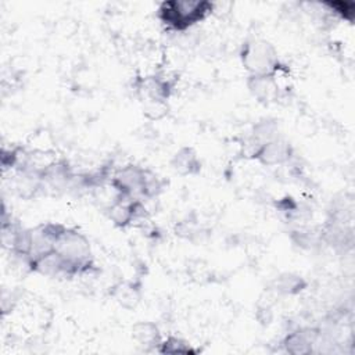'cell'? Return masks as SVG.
<instances>
[{
  "label": "cell",
  "instance_id": "30bf717a",
  "mask_svg": "<svg viewBox=\"0 0 355 355\" xmlns=\"http://www.w3.org/2000/svg\"><path fill=\"white\" fill-rule=\"evenodd\" d=\"M305 287L306 280L301 275L284 272L272 280L269 290L277 295H295L305 290Z\"/></svg>",
  "mask_w": 355,
  "mask_h": 355
},
{
  "label": "cell",
  "instance_id": "7a4b0ae2",
  "mask_svg": "<svg viewBox=\"0 0 355 355\" xmlns=\"http://www.w3.org/2000/svg\"><path fill=\"white\" fill-rule=\"evenodd\" d=\"M240 60L248 75L277 76L283 68L276 47L263 39H250L243 43Z\"/></svg>",
  "mask_w": 355,
  "mask_h": 355
},
{
  "label": "cell",
  "instance_id": "6da1fadb",
  "mask_svg": "<svg viewBox=\"0 0 355 355\" xmlns=\"http://www.w3.org/2000/svg\"><path fill=\"white\" fill-rule=\"evenodd\" d=\"M215 4L204 0H169L157 8V18L169 32H186L207 19Z\"/></svg>",
  "mask_w": 355,
  "mask_h": 355
},
{
  "label": "cell",
  "instance_id": "8fae6325",
  "mask_svg": "<svg viewBox=\"0 0 355 355\" xmlns=\"http://www.w3.org/2000/svg\"><path fill=\"white\" fill-rule=\"evenodd\" d=\"M111 295L121 306L126 309H132L140 301V288L135 283L121 282L112 287Z\"/></svg>",
  "mask_w": 355,
  "mask_h": 355
},
{
  "label": "cell",
  "instance_id": "8992f818",
  "mask_svg": "<svg viewBox=\"0 0 355 355\" xmlns=\"http://www.w3.org/2000/svg\"><path fill=\"white\" fill-rule=\"evenodd\" d=\"M318 331L311 327H302L294 331H290L284 340L283 347L288 354H309L312 352V347L316 344Z\"/></svg>",
  "mask_w": 355,
  "mask_h": 355
},
{
  "label": "cell",
  "instance_id": "4fadbf2b",
  "mask_svg": "<svg viewBox=\"0 0 355 355\" xmlns=\"http://www.w3.org/2000/svg\"><path fill=\"white\" fill-rule=\"evenodd\" d=\"M162 190H164V182L159 179V176L155 172L146 168L141 197L147 198V200H153V198L158 197L162 193Z\"/></svg>",
  "mask_w": 355,
  "mask_h": 355
},
{
  "label": "cell",
  "instance_id": "7c38bea8",
  "mask_svg": "<svg viewBox=\"0 0 355 355\" xmlns=\"http://www.w3.org/2000/svg\"><path fill=\"white\" fill-rule=\"evenodd\" d=\"M157 352L159 354H193L196 349L191 348V345L176 336H169L166 340H162L159 347L157 348Z\"/></svg>",
  "mask_w": 355,
  "mask_h": 355
},
{
  "label": "cell",
  "instance_id": "3957f363",
  "mask_svg": "<svg viewBox=\"0 0 355 355\" xmlns=\"http://www.w3.org/2000/svg\"><path fill=\"white\" fill-rule=\"evenodd\" d=\"M144 176L146 168L139 166L136 164H126L114 171L110 179V184L118 196L129 198H141Z\"/></svg>",
  "mask_w": 355,
  "mask_h": 355
},
{
  "label": "cell",
  "instance_id": "9c48e42d",
  "mask_svg": "<svg viewBox=\"0 0 355 355\" xmlns=\"http://www.w3.org/2000/svg\"><path fill=\"white\" fill-rule=\"evenodd\" d=\"M132 337L144 351H157L162 341L159 329L153 322H137L133 324Z\"/></svg>",
  "mask_w": 355,
  "mask_h": 355
},
{
  "label": "cell",
  "instance_id": "5b68a950",
  "mask_svg": "<svg viewBox=\"0 0 355 355\" xmlns=\"http://www.w3.org/2000/svg\"><path fill=\"white\" fill-rule=\"evenodd\" d=\"M291 157H293L291 144L280 136L277 139L263 143L258 148L254 159L263 166H277V165L287 164L291 159Z\"/></svg>",
  "mask_w": 355,
  "mask_h": 355
},
{
  "label": "cell",
  "instance_id": "277c9868",
  "mask_svg": "<svg viewBox=\"0 0 355 355\" xmlns=\"http://www.w3.org/2000/svg\"><path fill=\"white\" fill-rule=\"evenodd\" d=\"M175 89V80L164 75L144 76L137 83V93L144 103H166Z\"/></svg>",
  "mask_w": 355,
  "mask_h": 355
},
{
  "label": "cell",
  "instance_id": "5bb4252c",
  "mask_svg": "<svg viewBox=\"0 0 355 355\" xmlns=\"http://www.w3.org/2000/svg\"><path fill=\"white\" fill-rule=\"evenodd\" d=\"M330 12L337 15L341 19L352 22L355 4L352 1H337V3H326L324 4Z\"/></svg>",
  "mask_w": 355,
  "mask_h": 355
},
{
  "label": "cell",
  "instance_id": "ba28073f",
  "mask_svg": "<svg viewBox=\"0 0 355 355\" xmlns=\"http://www.w3.org/2000/svg\"><path fill=\"white\" fill-rule=\"evenodd\" d=\"M171 168L180 176H194L201 171V159L191 147H180L171 158Z\"/></svg>",
  "mask_w": 355,
  "mask_h": 355
},
{
  "label": "cell",
  "instance_id": "52a82bcc",
  "mask_svg": "<svg viewBox=\"0 0 355 355\" xmlns=\"http://www.w3.org/2000/svg\"><path fill=\"white\" fill-rule=\"evenodd\" d=\"M247 87L250 93L261 103H270L276 100L279 94L277 76L248 75Z\"/></svg>",
  "mask_w": 355,
  "mask_h": 355
}]
</instances>
